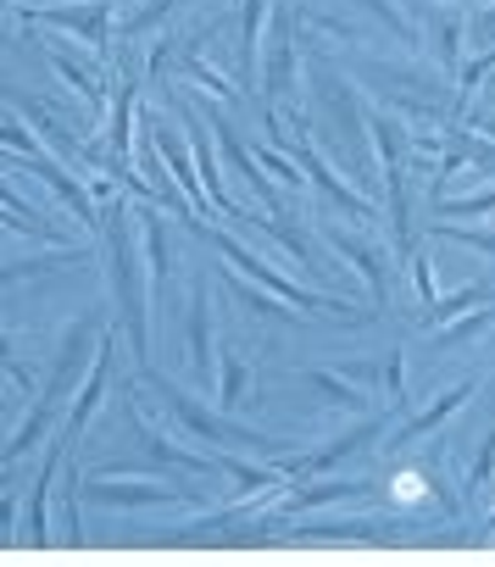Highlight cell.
Listing matches in <instances>:
<instances>
[{"mask_svg":"<svg viewBox=\"0 0 495 567\" xmlns=\"http://www.w3.org/2000/svg\"><path fill=\"white\" fill-rule=\"evenodd\" d=\"M184 134H189V156H195L200 189H206V200L217 206V217H223V223H251V212H245V206L223 189V178H217V151L206 145V128H200V117H195V112H184Z\"/></svg>","mask_w":495,"mask_h":567,"instance_id":"5bb4252c","label":"cell"},{"mask_svg":"<svg viewBox=\"0 0 495 567\" xmlns=\"http://www.w3.org/2000/svg\"><path fill=\"white\" fill-rule=\"evenodd\" d=\"M23 29H68L106 62L112 51V0H79V7H23Z\"/></svg>","mask_w":495,"mask_h":567,"instance_id":"8992f818","label":"cell"},{"mask_svg":"<svg viewBox=\"0 0 495 567\" xmlns=\"http://www.w3.org/2000/svg\"><path fill=\"white\" fill-rule=\"evenodd\" d=\"M440 217H495V189L484 195H467V200H434Z\"/></svg>","mask_w":495,"mask_h":567,"instance_id":"e575fe53","label":"cell"},{"mask_svg":"<svg viewBox=\"0 0 495 567\" xmlns=\"http://www.w3.org/2000/svg\"><path fill=\"white\" fill-rule=\"evenodd\" d=\"M262 18H268V0H245V12H239V79H245V90L262 84Z\"/></svg>","mask_w":495,"mask_h":567,"instance_id":"ffe728a7","label":"cell"},{"mask_svg":"<svg viewBox=\"0 0 495 567\" xmlns=\"http://www.w3.org/2000/svg\"><path fill=\"white\" fill-rule=\"evenodd\" d=\"M195 228H200V234H206V239H212V245H217V250H223V256H228V261H234L239 272H251V278L262 284L268 296L290 301L296 312H351V307H346L340 296H318V290H301V284L279 278V272H274V267H268V261H262L257 250H245V245H239L234 234H223V228H217V217H212V223H195Z\"/></svg>","mask_w":495,"mask_h":567,"instance_id":"5b68a950","label":"cell"},{"mask_svg":"<svg viewBox=\"0 0 495 567\" xmlns=\"http://www.w3.org/2000/svg\"><path fill=\"white\" fill-rule=\"evenodd\" d=\"M145 384H151V390H156V401L184 423V434H195V440H200V445H212V451H251V456H268V462L296 456V440L257 434V429L234 423V412H206L195 395H184L173 379H162V373H151V368H145Z\"/></svg>","mask_w":495,"mask_h":567,"instance_id":"3957f363","label":"cell"},{"mask_svg":"<svg viewBox=\"0 0 495 567\" xmlns=\"http://www.w3.org/2000/svg\"><path fill=\"white\" fill-rule=\"evenodd\" d=\"M301 384H307L323 406L351 412V417H368V395H362L351 379H340V373H329V368H307V373H301Z\"/></svg>","mask_w":495,"mask_h":567,"instance_id":"44dd1931","label":"cell"},{"mask_svg":"<svg viewBox=\"0 0 495 567\" xmlns=\"http://www.w3.org/2000/svg\"><path fill=\"white\" fill-rule=\"evenodd\" d=\"M95 206H101V267H106V290L117 307V329L128 340V351L145 362L151 357V272L140 256V228H134V206L123 189H112V178L90 184Z\"/></svg>","mask_w":495,"mask_h":567,"instance_id":"6da1fadb","label":"cell"},{"mask_svg":"<svg viewBox=\"0 0 495 567\" xmlns=\"http://www.w3.org/2000/svg\"><path fill=\"white\" fill-rule=\"evenodd\" d=\"M228 284H234V290H239L245 301H251V312H262V318H279V323H290V318H296V307H290V301H279V296H262V290H245L239 278H228Z\"/></svg>","mask_w":495,"mask_h":567,"instance_id":"8d00e7d4","label":"cell"},{"mask_svg":"<svg viewBox=\"0 0 495 567\" xmlns=\"http://www.w3.org/2000/svg\"><path fill=\"white\" fill-rule=\"evenodd\" d=\"M101 340V318H79V323H68V334H62V346H56V357H51V373H45V384H40V395H34V412L18 423V434L7 440V451H0V467H12L18 456H29L40 440H45V429L62 417V406H68V395L84 384V373H90V362H95V346Z\"/></svg>","mask_w":495,"mask_h":567,"instance_id":"7a4b0ae2","label":"cell"},{"mask_svg":"<svg viewBox=\"0 0 495 567\" xmlns=\"http://www.w3.org/2000/svg\"><path fill=\"white\" fill-rule=\"evenodd\" d=\"M0 373H7L18 390H34V373L18 362V351H12V340H7V334H0Z\"/></svg>","mask_w":495,"mask_h":567,"instance_id":"f35d334b","label":"cell"},{"mask_svg":"<svg viewBox=\"0 0 495 567\" xmlns=\"http://www.w3.org/2000/svg\"><path fill=\"white\" fill-rule=\"evenodd\" d=\"M462 45H467V18L462 12H445L440 23H434V56H440V68L456 79V68H462Z\"/></svg>","mask_w":495,"mask_h":567,"instance_id":"484cf974","label":"cell"},{"mask_svg":"<svg viewBox=\"0 0 495 567\" xmlns=\"http://www.w3.org/2000/svg\"><path fill=\"white\" fill-rule=\"evenodd\" d=\"M357 7H362V12H373V18H379V23H384V29L401 40V45H417V40H423V34H417V23H412L401 7H395V0H357Z\"/></svg>","mask_w":495,"mask_h":567,"instance_id":"4dcf8cb0","label":"cell"},{"mask_svg":"<svg viewBox=\"0 0 495 567\" xmlns=\"http://www.w3.org/2000/svg\"><path fill=\"white\" fill-rule=\"evenodd\" d=\"M296 45H301V40H296V18H290V12H279L274 40L262 45V84H257V90H262V101H268L274 112L296 95Z\"/></svg>","mask_w":495,"mask_h":567,"instance_id":"8fae6325","label":"cell"},{"mask_svg":"<svg viewBox=\"0 0 495 567\" xmlns=\"http://www.w3.org/2000/svg\"><path fill=\"white\" fill-rule=\"evenodd\" d=\"M312 84H318V101H323V112L334 117V145H346V167H351V178H362L368 184V167H373V156H368V112L357 106V90L346 84V79H334V68L329 62H318L312 68Z\"/></svg>","mask_w":495,"mask_h":567,"instance_id":"277c9868","label":"cell"},{"mask_svg":"<svg viewBox=\"0 0 495 567\" xmlns=\"http://www.w3.org/2000/svg\"><path fill=\"white\" fill-rule=\"evenodd\" d=\"M379 434H384V423H379V417H362V423H357L351 434H340V440H329L323 451H296V456H285L279 467L290 473V484H307V478H318L323 467H334V462H346V456H357V451H362L368 440H379Z\"/></svg>","mask_w":495,"mask_h":567,"instance_id":"4fadbf2b","label":"cell"},{"mask_svg":"<svg viewBox=\"0 0 495 567\" xmlns=\"http://www.w3.org/2000/svg\"><path fill=\"white\" fill-rule=\"evenodd\" d=\"M112 357H117V329L101 323L95 362H90V373H84V384H79V401H73V412H68V423H62L68 445H79V434L95 423V412H101V401H106V384H112Z\"/></svg>","mask_w":495,"mask_h":567,"instance_id":"30bf717a","label":"cell"},{"mask_svg":"<svg viewBox=\"0 0 495 567\" xmlns=\"http://www.w3.org/2000/svg\"><path fill=\"white\" fill-rule=\"evenodd\" d=\"M23 523H18V489L12 484H0V539H18Z\"/></svg>","mask_w":495,"mask_h":567,"instance_id":"ab89813d","label":"cell"},{"mask_svg":"<svg viewBox=\"0 0 495 567\" xmlns=\"http://www.w3.org/2000/svg\"><path fill=\"white\" fill-rule=\"evenodd\" d=\"M51 68L62 73V84H68V90H79V101H84L90 112H101V106H106V95H112V84H106L101 73H90V68H73V62H68L62 51H51Z\"/></svg>","mask_w":495,"mask_h":567,"instance_id":"d4e9b609","label":"cell"},{"mask_svg":"<svg viewBox=\"0 0 495 567\" xmlns=\"http://www.w3.org/2000/svg\"><path fill=\"white\" fill-rule=\"evenodd\" d=\"M489 406H495V384H489Z\"/></svg>","mask_w":495,"mask_h":567,"instance_id":"f6af8a7d","label":"cell"},{"mask_svg":"<svg viewBox=\"0 0 495 567\" xmlns=\"http://www.w3.org/2000/svg\"><path fill=\"white\" fill-rule=\"evenodd\" d=\"M489 528H495V512H489Z\"/></svg>","mask_w":495,"mask_h":567,"instance_id":"bcb514c9","label":"cell"},{"mask_svg":"<svg viewBox=\"0 0 495 567\" xmlns=\"http://www.w3.org/2000/svg\"><path fill=\"white\" fill-rule=\"evenodd\" d=\"M173 7H184V0H151V7H145V12H140V18L128 23V29H134V34H145V29H156V23H162V18H167Z\"/></svg>","mask_w":495,"mask_h":567,"instance_id":"b9f144b4","label":"cell"},{"mask_svg":"<svg viewBox=\"0 0 495 567\" xmlns=\"http://www.w3.org/2000/svg\"><path fill=\"white\" fill-rule=\"evenodd\" d=\"M478 90H495V68H489V73H484V84H478Z\"/></svg>","mask_w":495,"mask_h":567,"instance_id":"7bdbcfd3","label":"cell"},{"mask_svg":"<svg viewBox=\"0 0 495 567\" xmlns=\"http://www.w3.org/2000/svg\"><path fill=\"white\" fill-rule=\"evenodd\" d=\"M123 412H128V429H134V440L145 445V456H151V462H162V467H173V473H212V467H217V456H195V451H178V445H173L167 434H156V429L145 423V412H140L134 401H128Z\"/></svg>","mask_w":495,"mask_h":567,"instance_id":"9a60e30c","label":"cell"},{"mask_svg":"<svg viewBox=\"0 0 495 567\" xmlns=\"http://www.w3.org/2000/svg\"><path fill=\"white\" fill-rule=\"evenodd\" d=\"M0 7H7V0H0Z\"/></svg>","mask_w":495,"mask_h":567,"instance_id":"c3c4849f","label":"cell"},{"mask_svg":"<svg viewBox=\"0 0 495 567\" xmlns=\"http://www.w3.org/2000/svg\"><path fill=\"white\" fill-rule=\"evenodd\" d=\"M379 379L390 384V412H406L412 395H406V362H401V351H390V357L379 362Z\"/></svg>","mask_w":495,"mask_h":567,"instance_id":"d6a6232c","label":"cell"},{"mask_svg":"<svg viewBox=\"0 0 495 567\" xmlns=\"http://www.w3.org/2000/svg\"><path fill=\"white\" fill-rule=\"evenodd\" d=\"M184 351H189V379L217 390V351H212V301H206V272L189 278V312H184Z\"/></svg>","mask_w":495,"mask_h":567,"instance_id":"ba28073f","label":"cell"},{"mask_svg":"<svg viewBox=\"0 0 495 567\" xmlns=\"http://www.w3.org/2000/svg\"><path fill=\"white\" fill-rule=\"evenodd\" d=\"M285 156H296V162H301V173H307V178H312V184H318V189H323V195L340 206V212H351V217H362V223H373V217H379V206H373L368 195H357V189H351V184H346V178H340V173L323 162V151L312 145V128H307L301 140H290V151H285Z\"/></svg>","mask_w":495,"mask_h":567,"instance_id":"7c38bea8","label":"cell"},{"mask_svg":"<svg viewBox=\"0 0 495 567\" xmlns=\"http://www.w3.org/2000/svg\"><path fill=\"white\" fill-rule=\"evenodd\" d=\"M184 79H195V84H206V90H212L217 101H234V95H239V90H228V79H223L217 68H206L200 56H184Z\"/></svg>","mask_w":495,"mask_h":567,"instance_id":"d590c367","label":"cell"},{"mask_svg":"<svg viewBox=\"0 0 495 567\" xmlns=\"http://www.w3.org/2000/svg\"><path fill=\"white\" fill-rule=\"evenodd\" d=\"M0 412H7V390H0Z\"/></svg>","mask_w":495,"mask_h":567,"instance_id":"ee69618b","label":"cell"},{"mask_svg":"<svg viewBox=\"0 0 495 567\" xmlns=\"http://www.w3.org/2000/svg\"><path fill=\"white\" fill-rule=\"evenodd\" d=\"M296 534L301 539H379V534H395V523H357V517H346V523H307Z\"/></svg>","mask_w":495,"mask_h":567,"instance_id":"83f0119b","label":"cell"},{"mask_svg":"<svg viewBox=\"0 0 495 567\" xmlns=\"http://www.w3.org/2000/svg\"><path fill=\"white\" fill-rule=\"evenodd\" d=\"M467 7H478V0H467Z\"/></svg>","mask_w":495,"mask_h":567,"instance_id":"7dc6e473","label":"cell"},{"mask_svg":"<svg viewBox=\"0 0 495 567\" xmlns=\"http://www.w3.org/2000/svg\"><path fill=\"white\" fill-rule=\"evenodd\" d=\"M0 145H7V151H18V156H34V151H45V145H40V134H23L18 123H0Z\"/></svg>","mask_w":495,"mask_h":567,"instance_id":"60d3db41","label":"cell"},{"mask_svg":"<svg viewBox=\"0 0 495 567\" xmlns=\"http://www.w3.org/2000/svg\"><path fill=\"white\" fill-rule=\"evenodd\" d=\"M68 434H56V445L45 451V467H40V478H34V489H29V517H23V539L29 545H45L51 539V517H45V495H51V478L68 467Z\"/></svg>","mask_w":495,"mask_h":567,"instance_id":"2e32d148","label":"cell"},{"mask_svg":"<svg viewBox=\"0 0 495 567\" xmlns=\"http://www.w3.org/2000/svg\"><path fill=\"white\" fill-rule=\"evenodd\" d=\"M484 329H495V301H489V312H478V318H467V323H445V329H434V334H440V346H445V351H456V346L478 340Z\"/></svg>","mask_w":495,"mask_h":567,"instance_id":"1f68e13d","label":"cell"},{"mask_svg":"<svg viewBox=\"0 0 495 567\" xmlns=\"http://www.w3.org/2000/svg\"><path fill=\"white\" fill-rule=\"evenodd\" d=\"M467 395H473V384H456V390H445V395H440V401H434L429 412H412V417H406V423H401V429L390 434V445H384V451H390V456H401V451H412V445H417L423 434H434V429H440L445 417H456Z\"/></svg>","mask_w":495,"mask_h":567,"instance_id":"e0dca14e","label":"cell"},{"mask_svg":"<svg viewBox=\"0 0 495 567\" xmlns=\"http://www.w3.org/2000/svg\"><path fill=\"white\" fill-rule=\"evenodd\" d=\"M245 395H251V368H245L239 351H223L217 357V406L223 412H239Z\"/></svg>","mask_w":495,"mask_h":567,"instance_id":"603a6c76","label":"cell"},{"mask_svg":"<svg viewBox=\"0 0 495 567\" xmlns=\"http://www.w3.org/2000/svg\"><path fill=\"white\" fill-rule=\"evenodd\" d=\"M489 484H495V423H489V434L478 440V456H473V467H467V501H484L489 495Z\"/></svg>","mask_w":495,"mask_h":567,"instance_id":"f1b7e54d","label":"cell"},{"mask_svg":"<svg viewBox=\"0 0 495 567\" xmlns=\"http://www.w3.org/2000/svg\"><path fill=\"white\" fill-rule=\"evenodd\" d=\"M68 261H79V250H68V245H56L51 256H29V261H7V267H0V290H7V284H18V278H34V272H51V267H68Z\"/></svg>","mask_w":495,"mask_h":567,"instance_id":"f546056e","label":"cell"},{"mask_svg":"<svg viewBox=\"0 0 495 567\" xmlns=\"http://www.w3.org/2000/svg\"><path fill=\"white\" fill-rule=\"evenodd\" d=\"M434 234H445V239H456V245H473V250H484V256H495V234H489V228H462V223H434Z\"/></svg>","mask_w":495,"mask_h":567,"instance_id":"74e56055","label":"cell"},{"mask_svg":"<svg viewBox=\"0 0 495 567\" xmlns=\"http://www.w3.org/2000/svg\"><path fill=\"white\" fill-rule=\"evenodd\" d=\"M206 123H212V134H217V145H223V156H228V162H234V167H239L245 178H251V189H257V200H262V212H274V217H290V195H279V189H274V178H268V167H262V162H257L251 151H245V140L234 134V123L223 117V106H217V101L206 106Z\"/></svg>","mask_w":495,"mask_h":567,"instance_id":"9c48e42d","label":"cell"},{"mask_svg":"<svg viewBox=\"0 0 495 567\" xmlns=\"http://www.w3.org/2000/svg\"><path fill=\"white\" fill-rule=\"evenodd\" d=\"M329 245L346 256V261H357L362 267V278H368V290H373V307L384 312L390 307V272H384V250L373 245V239H362V234H329Z\"/></svg>","mask_w":495,"mask_h":567,"instance_id":"ac0fdd59","label":"cell"},{"mask_svg":"<svg viewBox=\"0 0 495 567\" xmlns=\"http://www.w3.org/2000/svg\"><path fill=\"white\" fill-rule=\"evenodd\" d=\"M79 495L90 506H112V512H145V506H178L189 501V489H167V484H134V478H112V473H95L79 484Z\"/></svg>","mask_w":495,"mask_h":567,"instance_id":"52a82bcc","label":"cell"},{"mask_svg":"<svg viewBox=\"0 0 495 567\" xmlns=\"http://www.w3.org/2000/svg\"><path fill=\"white\" fill-rule=\"evenodd\" d=\"M484 301H495L489 284H467V290H456V296H445V301L423 307V312H417V323H423V329H445V323H456L467 307H484Z\"/></svg>","mask_w":495,"mask_h":567,"instance_id":"cb8c5ba5","label":"cell"},{"mask_svg":"<svg viewBox=\"0 0 495 567\" xmlns=\"http://www.w3.org/2000/svg\"><path fill=\"white\" fill-rule=\"evenodd\" d=\"M406 267H412V284H417V312L434 307V301H440V296H434V256H429V250H412Z\"/></svg>","mask_w":495,"mask_h":567,"instance_id":"836d02e7","label":"cell"},{"mask_svg":"<svg viewBox=\"0 0 495 567\" xmlns=\"http://www.w3.org/2000/svg\"><path fill=\"white\" fill-rule=\"evenodd\" d=\"M296 489H301V484H296ZM368 489H373L368 478H323V484H312V489L290 495V501H285V517L312 512V506H329V501H351V495H368Z\"/></svg>","mask_w":495,"mask_h":567,"instance_id":"7402d4cb","label":"cell"},{"mask_svg":"<svg viewBox=\"0 0 495 567\" xmlns=\"http://www.w3.org/2000/svg\"><path fill=\"white\" fill-rule=\"evenodd\" d=\"M134 228H140V256H145V272H151V290L167 284V223H162V206H134Z\"/></svg>","mask_w":495,"mask_h":567,"instance_id":"d6986e66","label":"cell"},{"mask_svg":"<svg viewBox=\"0 0 495 567\" xmlns=\"http://www.w3.org/2000/svg\"><path fill=\"white\" fill-rule=\"evenodd\" d=\"M12 106H18V117H23L29 128H40V140H45V145H56V156L79 151V145H73V134H68V128H62L45 106H34V101H23V95H12ZM79 156H84V151H79Z\"/></svg>","mask_w":495,"mask_h":567,"instance_id":"4316f807","label":"cell"}]
</instances>
